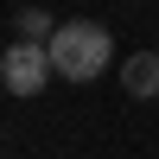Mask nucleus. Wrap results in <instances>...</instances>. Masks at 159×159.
<instances>
[{"label":"nucleus","mask_w":159,"mask_h":159,"mask_svg":"<svg viewBox=\"0 0 159 159\" xmlns=\"http://www.w3.org/2000/svg\"><path fill=\"white\" fill-rule=\"evenodd\" d=\"M115 57V38L108 25H89V19H64L57 38H51V64H57L64 83H89V76H102Z\"/></svg>","instance_id":"f257e3e1"},{"label":"nucleus","mask_w":159,"mask_h":159,"mask_svg":"<svg viewBox=\"0 0 159 159\" xmlns=\"http://www.w3.org/2000/svg\"><path fill=\"white\" fill-rule=\"evenodd\" d=\"M51 76H57V64H51L45 45H19V38H13V45L0 51V83H7L13 96H38Z\"/></svg>","instance_id":"f03ea898"},{"label":"nucleus","mask_w":159,"mask_h":159,"mask_svg":"<svg viewBox=\"0 0 159 159\" xmlns=\"http://www.w3.org/2000/svg\"><path fill=\"white\" fill-rule=\"evenodd\" d=\"M121 83H127V96L153 102L159 96V51H134V57L121 64Z\"/></svg>","instance_id":"7ed1b4c3"},{"label":"nucleus","mask_w":159,"mask_h":159,"mask_svg":"<svg viewBox=\"0 0 159 159\" xmlns=\"http://www.w3.org/2000/svg\"><path fill=\"white\" fill-rule=\"evenodd\" d=\"M13 38H19V45H45V51H51L57 19H51L45 7H19V13H13Z\"/></svg>","instance_id":"20e7f679"}]
</instances>
